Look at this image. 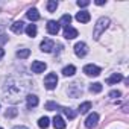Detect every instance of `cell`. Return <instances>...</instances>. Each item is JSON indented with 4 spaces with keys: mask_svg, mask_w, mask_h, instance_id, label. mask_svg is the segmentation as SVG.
<instances>
[{
    "mask_svg": "<svg viewBox=\"0 0 129 129\" xmlns=\"http://www.w3.org/2000/svg\"><path fill=\"white\" fill-rule=\"evenodd\" d=\"M49 124H50L49 117H41V118L38 120V126H40L41 129H47V127H49Z\"/></svg>",
    "mask_w": 129,
    "mask_h": 129,
    "instance_id": "obj_21",
    "label": "cell"
},
{
    "mask_svg": "<svg viewBox=\"0 0 129 129\" xmlns=\"http://www.w3.org/2000/svg\"><path fill=\"white\" fill-rule=\"evenodd\" d=\"M121 96V93L118 91V90H112L111 93H109V97H112V99H115V97H120Z\"/></svg>",
    "mask_w": 129,
    "mask_h": 129,
    "instance_id": "obj_30",
    "label": "cell"
},
{
    "mask_svg": "<svg viewBox=\"0 0 129 129\" xmlns=\"http://www.w3.org/2000/svg\"><path fill=\"white\" fill-rule=\"evenodd\" d=\"M46 109L47 111H55V109H61V106L58 103H55V102H47L46 103Z\"/></svg>",
    "mask_w": 129,
    "mask_h": 129,
    "instance_id": "obj_27",
    "label": "cell"
},
{
    "mask_svg": "<svg viewBox=\"0 0 129 129\" xmlns=\"http://www.w3.org/2000/svg\"><path fill=\"white\" fill-rule=\"evenodd\" d=\"M90 5V0H78V6L79 8H85Z\"/></svg>",
    "mask_w": 129,
    "mask_h": 129,
    "instance_id": "obj_29",
    "label": "cell"
},
{
    "mask_svg": "<svg viewBox=\"0 0 129 129\" xmlns=\"http://www.w3.org/2000/svg\"><path fill=\"white\" fill-rule=\"evenodd\" d=\"M26 90H27V85L26 82L20 81V79H15V78H9L6 81V84L3 85V94H5V99L11 103H17L23 99V96L26 94Z\"/></svg>",
    "mask_w": 129,
    "mask_h": 129,
    "instance_id": "obj_1",
    "label": "cell"
},
{
    "mask_svg": "<svg viewBox=\"0 0 129 129\" xmlns=\"http://www.w3.org/2000/svg\"><path fill=\"white\" fill-rule=\"evenodd\" d=\"M97 123H99V114H97V112L90 114V115L87 117V120H85V126H87L88 129L96 127V126H97Z\"/></svg>",
    "mask_w": 129,
    "mask_h": 129,
    "instance_id": "obj_6",
    "label": "cell"
},
{
    "mask_svg": "<svg viewBox=\"0 0 129 129\" xmlns=\"http://www.w3.org/2000/svg\"><path fill=\"white\" fill-rule=\"evenodd\" d=\"M53 47H55V43H53L52 40H49V38L43 40V41H41V44H40L41 52H46V53H50V52L53 50Z\"/></svg>",
    "mask_w": 129,
    "mask_h": 129,
    "instance_id": "obj_8",
    "label": "cell"
},
{
    "mask_svg": "<svg viewBox=\"0 0 129 129\" xmlns=\"http://www.w3.org/2000/svg\"><path fill=\"white\" fill-rule=\"evenodd\" d=\"M56 84H58V76H56L55 73H49V75L44 78V85H46L47 90H53V88L56 87Z\"/></svg>",
    "mask_w": 129,
    "mask_h": 129,
    "instance_id": "obj_4",
    "label": "cell"
},
{
    "mask_svg": "<svg viewBox=\"0 0 129 129\" xmlns=\"http://www.w3.org/2000/svg\"><path fill=\"white\" fill-rule=\"evenodd\" d=\"M17 112H18V111H17L15 108H9V109L5 112V117H6V118H12V117L17 115Z\"/></svg>",
    "mask_w": 129,
    "mask_h": 129,
    "instance_id": "obj_28",
    "label": "cell"
},
{
    "mask_svg": "<svg viewBox=\"0 0 129 129\" xmlns=\"http://www.w3.org/2000/svg\"><path fill=\"white\" fill-rule=\"evenodd\" d=\"M105 3H106V0H96V5H99V6H102Z\"/></svg>",
    "mask_w": 129,
    "mask_h": 129,
    "instance_id": "obj_32",
    "label": "cell"
},
{
    "mask_svg": "<svg viewBox=\"0 0 129 129\" xmlns=\"http://www.w3.org/2000/svg\"><path fill=\"white\" fill-rule=\"evenodd\" d=\"M82 85L81 84H78V82H73V84H70V87H69V90H67V93H69V96L70 97H73V99H76V97H79V96H82Z\"/></svg>",
    "mask_w": 129,
    "mask_h": 129,
    "instance_id": "obj_3",
    "label": "cell"
},
{
    "mask_svg": "<svg viewBox=\"0 0 129 129\" xmlns=\"http://www.w3.org/2000/svg\"><path fill=\"white\" fill-rule=\"evenodd\" d=\"M90 18H91V15H90L88 11H81V12L76 14V20H78L79 23H88Z\"/></svg>",
    "mask_w": 129,
    "mask_h": 129,
    "instance_id": "obj_12",
    "label": "cell"
},
{
    "mask_svg": "<svg viewBox=\"0 0 129 129\" xmlns=\"http://www.w3.org/2000/svg\"><path fill=\"white\" fill-rule=\"evenodd\" d=\"M84 73L87 76H99L100 75V69L97 66H94V64H87V66L84 67Z\"/></svg>",
    "mask_w": 129,
    "mask_h": 129,
    "instance_id": "obj_7",
    "label": "cell"
},
{
    "mask_svg": "<svg viewBox=\"0 0 129 129\" xmlns=\"http://www.w3.org/2000/svg\"><path fill=\"white\" fill-rule=\"evenodd\" d=\"M53 127L55 129H66V121L61 115H55L53 117Z\"/></svg>",
    "mask_w": 129,
    "mask_h": 129,
    "instance_id": "obj_13",
    "label": "cell"
},
{
    "mask_svg": "<svg viewBox=\"0 0 129 129\" xmlns=\"http://www.w3.org/2000/svg\"><path fill=\"white\" fill-rule=\"evenodd\" d=\"M61 109H62V112L66 114V115H67L70 120H73V118L76 117V112H75L73 109H70V108H61Z\"/></svg>",
    "mask_w": 129,
    "mask_h": 129,
    "instance_id": "obj_26",
    "label": "cell"
},
{
    "mask_svg": "<svg viewBox=\"0 0 129 129\" xmlns=\"http://www.w3.org/2000/svg\"><path fill=\"white\" fill-rule=\"evenodd\" d=\"M102 90H103V87H102V84H99V82H94V84L90 85V91H91V93H100Z\"/></svg>",
    "mask_w": 129,
    "mask_h": 129,
    "instance_id": "obj_24",
    "label": "cell"
},
{
    "mask_svg": "<svg viewBox=\"0 0 129 129\" xmlns=\"http://www.w3.org/2000/svg\"><path fill=\"white\" fill-rule=\"evenodd\" d=\"M109 18L108 17H100L97 21H96V24H94V32H93V38L94 40H99V37L108 29V26H109Z\"/></svg>",
    "mask_w": 129,
    "mask_h": 129,
    "instance_id": "obj_2",
    "label": "cell"
},
{
    "mask_svg": "<svg viewBox=\"0 0 129 129\" xmlns=\"http://www.w3.org/2000/svg\"><path fill=\"white\" fill-rule=\"evenodd\" d=\"M120 81H123L121 73H114L112 76H109V78H108V81H106V82H108L109 85H114V84H118Z\"/></svg>",
    "mask_w": 129,
    "mask_h": 129,
    "instance_id": "obj_18",
    "label": "cell"
},
{
    "mask_svg": "<svg viewBox=\"0 0 129 129\" xmlns=\"http://www.w3.org/2000/svg\"><path fill=\"white\" fill-rule=\"evenodd\" d=\"M24 30H26V35H27V37H30V38L37 37V26H35V24H27V27H26Z\"/></svg>",
    "mask_w": 129,
    "mask_h": 129,
    "instance_id": "obj_20",
    "label": "cell"
},
{
    "mask_svg": "<svg viewBox=\"0 0 129 129\" xmlns=\"http://www.w3.org/2000/svg\"><path fill=\"white\" fill-rule=\"evenodd\" d=\"M90 109H91V102H84V103L79 106V109H78V111H79L81 114H85V112H88Z\"/></svg>",
    "mask_w": 129,
    "mask_h": 129,
    "instance_id": "obj_23",
    "label": "cell"
},
{
    "mask_svg": "<svg viewBox=\"0 0 129 129\" xmlns=\"http://www.w3.org/2000/svg\"><path fill=\"white\" fill-rule=\"evenodd\" d=\"M8 41V37L6 35H0V49H2V46Z\"/></svg>",
    "mask_w": 129,
    "mask_h": 129,
    "instance_id": "obj_31",
    "label": "cell"
},
{
    "mask_svg": "<svg viewBox=\"0 0 129 129\" xmlns=\"http://www.w3.org/2000/svg\"><path fill=\"white\" fill-rule=\"evenodd\" d=\"M59 23L58 21H53V20H50L49 23H47V32L50 34V35H56L58 32H59Z\"/></svg>",
    "mask_w": 129,
    "mask_h": 129,
    "instance_id": "obj_10",
    "label": "cell"
},
{
    "mask_svg": "<svg viewBox=\"0 0 129 129\" xmlns=\"http://www.w3.org/2000/svg\"><path fill=\"white\" fill-rule=\"evenodd\" d=\"M56 8H58V2H56V0H49V2H47V11L49 12H55Z\"/></svg>",
    "mask_w": 129,
    "mask_h": 129,
    "instance_id": "obj_25",
    "label": "cell"
},
{
    "mask_svg": "<svg viewBox=\"0 0 129 129\" xmlns=\"http://www.w3.org/2000/svg\"><path fill=\"white\" fill-rule=\"evenodd\" d=\"M3 55H5V52H3V49H0V59L3 58Z\"/></svg>",
    "mask_w": 129,
    "mask_h": 129,
    "instance_id": "obj_34",
    "label": "cell"
},
{
    "mask_svg": "<svg viewBox=\"0 0 129 129\" xmlns=\"http://www.w3.org/2000/svg\"><path fill=\"white\" fill-rule=\"evenodd\" d=\"M26 17H27L30 21H37V20H40V14H38V11H37L35 8H30V9L26 12Z\"/></svg>",
    "mask_w": 129,
    "mask_h": 129,
    "instance_id": "obj_16",
    "label": "cell"
},
{
    "mask_svg": "<svg viewBox=\"0 0 129 129\" xmlns=\"http://www.w3.org/2000/svg\"><path fill=\"white\" fill-rule=\"evenodd\" d=\"M12 129H27V127L26 126H14Z\"/></svg>",
    "mask_w": 129,
    "mask_h": 129,
    "instance_id": "obj_33",
    "label": "cell"
},
{
    "mask_svg": "<svg viewBox=\"0 0 129 129\" xmlns=\"http://www.w3.org/2000/svg\"><path fill=\"white\" fill-rule=\"evenodd\" d=\"M29 55H30V50L29 49H20V50H17V56L20 59H26Z\"/></svg>",
    "mask_w": 129,
    "mask_h": 129,
    "instance_id": "obj_22",
    "label": "cell"
},
{
    "mask_svg": "<svg viewBox=\"0 0 129 129\" xmlns=\"http://www.w3.org/2000/svg\"><path fill=\"white\" fill-rule=\"evenodd\" d=\"M26 103H27V108H35L38 105V97L35 94H27L26 96Z\"/></svg>",
    "mask_w": 129,
    "mask_h": 129,
    "instance_id": "obj_14",
    "label": "cell"
},
{
    "mask_svg": "<svg viewBox=\"0 0 129 129\" xmlns=\"http://www.w3.org/2000/svg\"><path fill=\"white\" fill-rule=\"evenodd\" d=\"M30 69H32V72H34V73H43V72L47 69V64H46V62H43V61H34Z\"/></svg>",
    "mask_w": 129,
    "mask_h": 129,
    "instance_id": "obj_9",
    "label": "cell"
},
{
    "mask_svg": "<svg viewBox=\"0 0 129 129\" xmlns=\"http://www.w3.org/2000/svg\"><path fill=\"white\" fill-rule=\"evenodd\" d=\"M75 73H76V67L75 66H67V67L62 69V75L64 76H73Z\"/></svg>",
    "mask_w": 129,
    "mask_h": 129,
    "instance_id": "obj_19",
    "label": "cell"
},
{
    "mask_svg": "<svg viewBox=\"0 0 129 129\" xmlns=\"http://www.w3.org/2000/svg\"><path fill=\"white\" fill-rule=\"evenodd\" d=\"M58 23H59V26L69 27V26H70V23H72V15H70V14H64V15L61 17V20H59Z\"/></svg>",
    "mask_w": 129,
    "mask_h": 129,
    "instance_id": "obj_17",
    "label": "cell"
},
{
    "mask_svg": "<svg viewBox=\"0 0 129 129\" xmlns=\"http://www.w3.org/2000/svg\"><path fill=\"white\" fill-rule=\"evenodd\" d=\"M0 129H2V127H0Z\"/></svg>",
    "mask_w": 129,
    "mask_h": 129,
    "instance_id": "obj_35",
    "label": "cell"
},
{
    "mask_svg": "<svg viewBox=\"0 0 129 129\" xmlns=\"http://www.w3.org/2000/svg\"><path fill=\"white\" fill-rule=\"evenodd\" d=\"M64 37H66L67 40H73V38L78 37V30H76L75 27H72V26L64 27Z\"/></svg>",
    "mask_w": 129,
    "mask_h": 129,
    "instance_id": "obj_11",
    "label": "cell"
},
{
    "mask_svg": "<svg viewBox=\"0 0 129 129\" xmlns=\"http://www.w3.org/2000/svg\"><path fill=\"white\" fill-rule=\"evenodd\" d=\"M11 30H12L14 34H21V32L24 30V23H23V21H15V23H12V24H11Z\"/></svg>",
    "mask_w": 129,
    "mask_h": 129,
    "instance_id": "obj_15",
    "label": "cell"
},
{
    "mask_svg": "<svg viewBox=\"0 0 129 129\" xmlns=\"http://www.w3.org/2000/svg\"><path fill=\"white\" fill-rule=\"evenodd\" d=\"M75 53H76V56H79V58H84V56L88 53V46H87L84 41H81V43H76V46H75Z\"/></svg>",
    "mask_w": 129,
    "mask_h": 129,
    "instance_id": "obj_5",
    "label": "cell"
}]
</instances>
